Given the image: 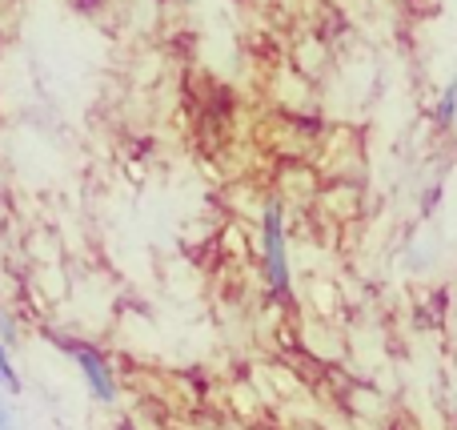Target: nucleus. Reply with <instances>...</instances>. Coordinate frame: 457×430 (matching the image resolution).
Here are the masks:
<instances>
[{
  "instance_id": "nucleus-1",
  "label": "nucleus",
  "mask_w": 457,
  "mask_h": 430,
  "mask_svg": "<svg viewBox=\"0 0 457 430\" xmlns=\"http://www.w3.org/2000/svg\"><path fill=\"white\" fill-rule=\"evenodd\" d=\"M261 257H265L269 286L277 294H289V257H285V225H281V206L269 201L261 214Z\"/></svg>"
},
{
  "instance_id": "nucleus-2",
  "label": "nucleus",
  "mask_w": 457,
  "mask_h": 430,
  "mask_svg": "<svg viewBox=\"0 0 457 430\" xmlns=\"http://www.w3.org/2000/svg\"><path fill=\"white\" fill-rule=\"evenodd\" d=\"M64 350L72 354V362L80 367V375H85L88 391H93V399L101 402H117V378H112L109 362L101 358V354L93 350V346H80V342H64Z\"/></svg>"
},
{
  "instance_id": "nucleus-3",
  "label": "nucleus",
  "mask_w": 457,
  "mask_h": 430,
  "mask_svg": "<svg viewBox=\"0 0 457 430\" xmlns=\"http://www.w3.org/2000/svg\"><path fill=\"white\" fill-rule=\"evenodd\" d=\"M0 386H4L8 394H21V375H16L12 358H8V346L0 342Z\"/></svg>"
},
{
  "instance_id": "nucleus-4",
  "label": "nucleus",
  "mask_w": 457,
  "mask_h": 430,
  "mask_svg": "<svg viewBox=\"0 0 457 430\" xmlns=\"http://www.w3.org/2000/svg\"><path fill=\"white\" fill-rule=\"evenodd\" d=\"M453 117H457V77L445 85L442 101H437V121H442V125H453Z\"/></svg>"
},
{
  "instance_id": "nucleus-5",
  "label": "nucleus",
  "mask_w": 457,
  "mask_h": 430,
  "mask_svg": "<svg viewBox=\"0 0 457 430\" xmlns=\"http://www.w3.org/2000/svg\"><path fill=\"white\" fill-rule=\"evenodd\" d=\"M0 342H4V346H16V330H12V318H0Z\"/></svg>"
},
{
  "instance_id": "nucleus-6",
  "label": "nucleus",
  "mask_w": 457,
  "mask_h": 430,
  "mask_svg": "<svg viewBox=\"0 0 457 430\" xmlns=\"http://www.w3.org/2000/svg\"><path fill=\"white\" fill-rule=\"evenodd\" d=\"M0 430H16V423H12V415H8L4 407H0Z\"/></svg>"
},
{
  "instance_id": "nucleus-7",
  "label": "nucleus",
  "mask_w": 457,
  "mask_h": 430,
  "mask_svg": "<svg viewBox=\"0 0 457 430\" xmlns=\"http://www.w3.org/2000/svg\"><path fill=\"white\" fill-rule=\"evenodd\" d=\"M453 129H457V117H453Z\"/></svg>"
}]
</instances>
